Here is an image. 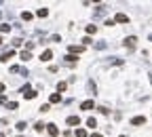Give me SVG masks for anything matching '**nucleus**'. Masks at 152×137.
Returning a JSON list of instances; mask_svg holds the SVG:
<instances>
[{
	"instance_id": "obj_1",
	"label": "nucleus",
	"mask_w": 152,
	"mask_h": 137,
	"mask_svg": "<svg viewBox=\"0 0 152 137\" xmlns=\"http://www.w3.org/2000/svg\"><path fill=\"white\" fill-rule=\"evenodd\" d=\"M11 74H19V76H28V70L23 65H11Z\"/></svg>"
},
{
	"instance_id": "obj_2",
	"label": "nucleus",
	"mask_w": 152,
	"mask_h": 137,
	"mask_svg": "<svg viewBox=\"0 0 152 137\" xmlns=\"http://www.w3.org/2000/svg\"><path fill=\"white\" fill-rule=\"evenodd\" d=\"M135 42H137V38H135V36L125 38V47H127V49H135Z\"/></svg>"
},
{
	"instance_id": "obj_3",
	"label": "nucleus",
	"mask_w": 152,
	"mask_h": 137,
	"mask_svg": "<svg viewBox=\"0 0 152 137\" xmlns=\"http://www.w3.org/2000/svg\"><path fill=\"white\" fill-rule=\"evenodd\" d=\"M13 55H15V51H13V49H9L7 53H2V55H0V61H9V59L13 57Z\"/></svg>"
},
{
	"instance_id": "obj_4",
	"label": "nucleus",
	"mask_w": 152,
	"mask_h": 137,
	"mask_svg": "<svg viewBox=\"0 0 152 137\" xmlns=\"http://www.w3.org/2000/svg\"><path fill=\"white\" fill-rule=\"evenodd\" d=\"M47 131H49V135H51V137H55V135H59V129L55 127V124H47Z\"/></svg>"
},
{
	"instance_id": "obj_5",
	"label": "nucleus",
	"mask_w": 152,
	"mask_h": 137,
	"mask_svg": "<svg viewBox=\"0 0 152 137\" xmlns=\"http://www.w3.org/2000/svg\"><path fill=\"white\" fill-rule=\"evenodd\" d=\"M83 49H85V47H78V45H72V47H70V49H68V53H70V55H76V53H83Z\"/></svg>"
},
{
	"instance_id": "obj_6",
	"label": "nucleus",
	"mask_w": 152,
	"mask_h": 137,
	"mask_svg": "<svg viewBox=\"0 0 152 137\" xmlns=\"http://www.w3.org/2000/svg\"><path fill=\"white\" fill-rule=\"evenodd\" d=\"M114 21H116V23H127L129 17H127V15H123V13H118L116 17H114Z\"/></svg>"
},
{
	"instance_id": "obj_7",
	"label": "nucleus",
	"mask_w": 152,
	"mask_h": 137,
	"mask_svg": "<svg viewBox=\"0 0 152 137\" xmlns=\"http://www.w3.org/2000/svg\"><path fill=\"white\" fill-rule=\"evenodd\" d=\"M146 122V118L144 116H135V118H131V124L133 127H137V124H144Z\"/></svg>"
},
{
	"instance_id": "obj_8",
	"label": "nucleus",
	"mask_w": 152,
	"mask_h": 137,
	"mask_svg": "<svg viewBox=\"0 0 152 137\" xmlns=\"http://www.w3.org/2000/svg\"><path fill=\"white\" fill-rule=\"evenodd\" d=\"M51 57H53V51H51V49H47V51L40 55V59H42V61H49Z\"/></svg>"
},
{
	"instance_id": "obj_9",
	"label": "nucleus",
	"mask_w": 152,
	"mask_h": 137,
	"mask_svg": "<svg viewBox=\"0 0 152 137\" xmlns=\"http://www.w3.org/2000/svg\"><path fill=\"white\" fill-rule=\"evenodd\" d=\"M49 101H51V103H59V101H61V95H59V93H51Z\"/></svg>"
},
{
	"instance_id": "obj_10",
	"label": "nucleus",
	"mask_w": 152,
	"mask_h": 137,
	"mask_svg": "<svg viewBox=\"0 0 152 137\" xmlns=\"http://www.w3.org/2000/svg\"><path fill=\"white\" fill-rule=\"evenodd\" d=\"M93 106H95L93 101H91V99H87V101H83V103H80V110H91Z\"/></svg>"
},
{
	"instance_id": "obj_11",
	"label": "nucleus",
	"mask_w": 152,
	"mask_h": 137,
	"mask_svg": "<svg viewBox=\"0 0 152 137\" xmlns=\"http://www.w3.org/2000/svg\"><path fill=\"white\" fill-rule=\"evenodd\" d=\"M21 19H23V21H32V19H34V15H32L30 11H23V13H21Z\"/></svg>"
},
{
	"instance_id": "obj_12",
	"label": "nucleus",
	"mask_w": 152,
	"mask_h": 137,
	"mask_svg": "<svg viewBox=\"0 0 152 137\" xmlns=\"http://www.w3.org/2000/svg\"><path fill=\"white\" fill-rule=\"evenodd\" d=\"M101 15H106V7H101V4H99V7L95 9V17H101Z\"/></svg>"
},
{
	"instance_id": "obj_13",
	"label": "nucleus",
	"mask_w": 152,
	"mask_h": 137,
	"mask_svg": "<svg viewBox=\"0 0 152 137\" xmlns=\"http://www.w3.org/2000/svg\"><path fill=\"white\" fill-rule=\"evenodd\" d=\"M19 57L23 59V61H30V59H32V53H28V51H21V53H19Z\"/></svg>"
},
{
	"instance_id": "obj_14",
	"label": "nucleus",
	"mask_w": 152,
	"mask_h": 137,
	"mask_svg": "<svg viewBox=\"0 0 152 137\" xmlns=\"http://www.w3.org/2000/svg\"><path fill=\"white\" fill-rule=\"evenodd\" d=\"M78 122H80L78 116H68V124H78Z\"/></svg>"
},
{
	"instance_id": "obj_15",
	"label": "nucleus",
	"mask_w": 152,
	"mask_h": 137,
	"mask_svg": "<svg viewBox=\"0 0 152 137\" xmlns=\"http://www.w3.org/2000/svg\"><path fill=\"white\" fill-rule=\"evenodd\" d=\"M36 15H38V17H42V19H45L47 15H49V9H38V13H36Z\"/></svg>"
},
{
	"instance_id": "obj_16",
	"label": "nucleus",
	"mask_w": 152,
	"mask_h": 137,
	"mask_svg": "<svg viewBox=\"0 0 152 137\" xmlns=\"http://www.w3.org/2000/svg\"><path fill=\"white\" fill-rule=\"evenodd\" d=\"M36 95H38V93H36L34 89H30L28 93H25V99H34V97H36Z\"/></svg>"
},
{
	"instance_id": "obj_17",
	"label": "nucleus",
	"mask_w": 152,
	"mask_h": 137,
	"mask_svg": "<svg viewBox=\"0 0 152 137\" xmlns=\"http://www.w3.org/2000/svg\"><path fill=\"white\" fill-rule=\"evenodd\" d=\"M0 32H2V34L11 32V25H9V23H0Z\"/></svg>"
},
{
	"instance_id": "obj_18",
	"label": "nucleus",
	"mask_w": 152,
	"mask_h": 137,
	"mask_svg": "<svg viewBox=\"0 0 152 137\" xmlns=\"http://www.w3.org/2000/svg\"><path fill=\"white\" fill-rule=\"evenodd\" d=\"M7 108H9V110H17L19 103H17V101H7Z\"/></svg>"
},
{
	"instance_id": "obj_19",
	"label": "nucleus",
	"mask_w": 152,
	"mask_h": 137,
	"mask_svg": "<svg viewBox=\"0 0 152 137\" xmlns=\"http://www.w3.org/2000/svg\"><path fill=\"white\" fill-rule=\"evenodd\" d=\"M97 32V25H87V34H95Z\"/></svg>"
},
{
	"instance_id": "obj_20",
	"label": "nucleus",
	"mask_w": 152,
	"mask_h": 137,
	"mask_svg": "<svg viewBox=\"0 0 152 137\" xmlns=\"http://www.w3.org/2000/svg\"><path fill=\"white\" fill-rule=\"evenodd\" d=\"M66 89H68V84H66V82H59V84H57V91H59V93H63Z\"/></svg>"
},
{
	"instance_id": "obj_21",
	"label": "nucleus",
	"mask_w": 152,
	"mask_h": 137,
	"mask_svg": "<svg viewBox=\"0 0 152 137\" xmlns=\"http://www.w3.org/2000/svg\"><path fill=\"white\" fill-rule=\"evenodd\" d=\"M25 127H28V124H25L23 120H21V122H17V124H15V129H17V131H23Z\"/></svg>"
},
{
	"instance_id": "obj_22",
	"label": "nucleus",
	"mask_w": 152,
	"mask_h": 137,
	"mask_svg": "<svg viewBox=\"0 0 152 137\" xmlns=\"http://www.w3.org/2000/svg\"><path fill=\"white\" fill-rule=\"evenodd\" d=\"M76 137H87V131L85 129H76Z\"/></svg>"
},
{
	"instance_id": "obj_23",
	"label": "nucleus",
	"mask_w": 152,
	"mask_h": 137,
	"mask_svg": "<svg viewBox=\"0 0 152 137\" xmlns=\"http://www.w3.org/2000/svg\"><path fill=\"white\" fill-rule=\"evenodd\" d=\"M34 47H36V42H25V51H28V53H30Z\"/></svg>"
},
{
	"instance_id": "obj_24",
	"label": "nucleus",
	"mask_w": 152,
	"mask_h": 137,
	"mask_svg": "<svg viewBox=\"0 0 152 137\" xmlns=\"http://www.w3.org/2000/svg\"><path fill=\"white\" fill-rule=\"evenodd\" d=\"M76 59H78V57H76V55H70V53H68V57H66V61H68V63H70V61H72V63H74V61H76Z\"/></svg>"
},
{
	"instance_id": "obj_25",
	"label": "nucleus",
	"mask_w": 152,
	"mask_h": 137,
	"mask_svg": "<svg viewBox=\"0 0 152 137\" xmlns=\"http://www.w3.org/2000/svg\"><path fill=\"white\" fill-rule=\"evenodd\" d=\"M45 127H47V124H45V122H36V124H34V129H36V131H42V129H45Z\"/></svg>"
},
{
	"instance_id": "obj_26",
	"label": "nucleus",
	"mask_w": 152,
	"mask_h": 137,
	"mask_svg": "<svg viewBox=\"0 0 152 137\" xmlns=\"http://www.w3.org/2000/svg\"><path fill=\"white\" fill-rule=\"evenodd\" d=\"M97 112H101V114H110V110L104 108V106H99V108H97Z\"/></svg>"
},
{
	"instance_id": "obj_27",
	"label": "nucleus",
	"mask_w": 152,
	"mask_h": 137,
	"mask_svg": "<svg viewBox=\"0 0 152 137\" xmlns=\"http://www.w3.org/2000/svg\"><path fill=\"white\" fill-rule=\"evenodd\" d=\"M108 45H106V42H95V49H99V51H101V49H106Z\"/></svg>"
},
{
	"instance_id": "obj_28",
	"label": "nucleus",
	"mask_w": 152,
	"mask_h": 137,
	"mask_svg": "<svg viewBox=\"0 0 152 137\" xmlns=\"http://www.w3.org/2000/svg\"><path fill=\"white\" fill-rule=\"evenodd\" d=\"M87 124H89V127H95L97 120H95V118H89V120H87Z\"/></svg>"
},
{
	"instance_id": "obj_29",
	"label": "nucleus",
	"mask_w": 152,
	"mask_h": 137,
	"mask_svg": "<svg viewBox=\"0 0 152 137\" xmlns=\"http://www.w3.org/2000/svg\"><path fill=\"white\" fill-rule=\"evenodd\" d=\"M21 42H23V40H21V38H15V40H13V47H19Z\"/></svg>"
},
{
	"instance_id": "obj_30",
	"label": "nucleus",
	"mask_w": 152,
	"mask_h": 137,
	"mask_svg": "<svg viewBox=\"0 0 152 137\" xmlns=\"http://www.w3.org/2000/svg\"><path fill=\"white\" fill-rule=\"evenodd\" d=\"M87 45H91V38L89 36H85V40H83V47H87Z\"/></svg>"
},
{
	"instance_id": "obj_31",
	"label": "nucleus",
	"mask_w": 152,
	"mask_h": 137,
	"mask_svg": "<svg viewBox=\"0 0 152 137\" xmlns=\"http://www.w3.org/2000/svg\"><path fill=\"white\" fill-rule=\"evenodd\" d=\"M0 93H4V84H2V82H0Z\"/></svg>"
},
{
	"instance_id": "obj_32",
	"label": "nucleus",
	"mask_w": 152,
	"mask_h": 137,
	"mask_svg": "<svg viewBox=\"0 0 152 137\" xmlns=\"http://www.w3.org/2000/svg\"><path fill=\"white\" fill-rule=\"evenodd\" d=\"M91 137H104V135H99V133H93V135H91Z\"/></svg>"
},
{
	"instance_id": "obj_33",
	"label": "nucleus",
	"mask_w": 152,
	"mask_h": 137,
	"mask_svg": "<svg viewBox=\"0 0 152 137\" xmlns=\"http://www.w3.org/2000/svg\"><path fill=\"white\" fill-rule=\"evenodd\" d=\"M0 45H2V36H0Z\"/></svg>"
},
{
	"instance_id": "obj_34",
	"label": "nucleus",
	"mask_w": 152,
	"mask_h": 137,
	"mask_svg": "<svg viewBox=\"0 0 152 137\" xmlns=\"http://www.w3.org/2000/svg\"><path fill=\"white\" fill-rule=\"evenodd\" d=\"M150 42H152V34H150Z\"/></svg>"
},
{
	"instance_id": "obj_35",
	"label": "nucleus",
	"mask_w": 152,
	"mask_h": 137,
	"mask_svg": "<svg viewBox=\"0 0 152 137\" xmlns=\"http://www.w3.org/2000/svg\"><path fill=\"white\" fill-rule=\"evenodd\" d=\"M0 137H4V135H2V133H0Z\"/></svg>"
},
{
	"instance_id": "obj_36",
	"label": "nucleus",
	"mask_w": 152,
	"mask_h": 137,
	"mask_svg": "<svg viewBox=\"0 0 152 137\" xmlns=\"http://www.w3.org/2000/svg\"><path fill=\"white\" fill-rule=\"evenodd\" d=\"M0 17H2V13H0Z\"/></svg>"
},
{
	"instance_id": "obj_37",
	"label": "nucleus",
	"mask_w": 152,
	"mask_h": 137,
	"mask_svg": "<svg viewBox=\"0 0 152 137\" xmlns=\"http://www.w3.org/2000/svg\"><path fill=\"white\" fill-rule=\"evenodd\" d=\"M121 137H123V135H121Z\"/></svg>"
}]
</instances>
